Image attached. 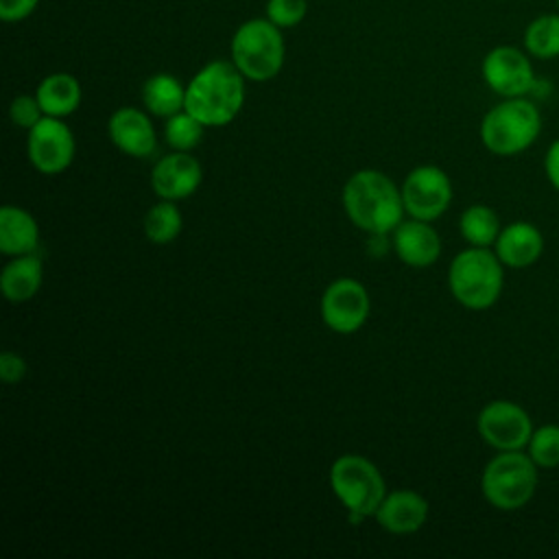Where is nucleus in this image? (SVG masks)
I'll return each mask as SVG.
<instances>
[{
    "label": "nucleus",
    "mask_w": 559,
    "mask_h": 559,
    "mask_svg": "<svg viewBox=\"0 0 559 559\" xmlns=\"http://www.w3.org/2000/svg\"><path fill=\"white\" fill-rule=\"evenodd\" d=\"M343 207L349 221L371 234L384 236L402 223V190L380 170L365 168L354 173L343 186Z\"/></svg>",
    "instance_id": "obj_1"
},
{
    "label": "nucleus",
    "mask_w": 559,
    "mask_h": 559,
    "mask_svg": "<svg viewBox=\"0 0 559 559\" xmlns=\"http://www.w3.org/2000/svg\"><path fill=\"white\" fill-rule=\"evenodd\" d=\"M245 103V76L234 63L203 66L186 87V111L205 127L231 122Z\"/></svg>",
    "instance_id": "obj_2"
},
{
    "label": "nucleus",
    "mask_w": 559,
    "mask_h": 559,
    "mask_svg": "<svg viewBox=\"0 0 559 559\" xmlns=\"http://www.w3.org/2000/svg\"><path fill=\"white\" fill-rule=\"evenodd\" d=\"M502 262L496 251L487 247H469L454 255L448 269V286L452 297L469 308L485 310L491 308L502 293Z\"/></svg>",
    "instance_id": "obj_3"
},
{
    "label": "nucleus",
    "mask_w": 559,
    "mask_h": 559,
    "mask_svg": "<svg viewBox=\"0 0 559 559\" xmlns=\"http://www.w3.org/2000/svg\"><path fill=\"white\" fill-rule=\"evenodd\" d=\"M542 131L539 109L522 98H504L491 107L480 122V140L496 155H515L526 151Z\"/></svg>",
    "instance_id": "obj_4"
},
{
    "label": "nucleus",
    "mask_w": 559,
    "mask_h": 559,
    "mask_svg": "<svg viewBox=\"0 0 559 559\" xmlns=\"http://www.w3.org/2000/svg\"><path fill=\"white\" fill-rule=\"evenodd\" d=\"M480 489L485 500L500 511L522 509L537 489V465L528 452L502 450L485 465Z\"/></svg>",
    "instance_id": "obj_5"
},
{
    "label": "nucleus",
    "mask_w": 559,
    "mask_h": 559,
    "mask_svg": "<svg viewBox=\"0 0 559 559\" xmlns=\"http://www.w3.org/2000/svg\"><path fill=\"white\" fill-rule=\"evenodd\" d=\"M330 485L354 522L373 515L386 496L380 469L360 454L338 456L330 467Z\"/></svg>",
    "instance_id": "obj_6"
},
{
    "label": "nucleus",
    "mask_w": 559,
    "mask_h": 559,
    "mask_svg": "<svg viewBox=\"0 0 559 559\" xmlns=\"http://www.w3.org/2000/svg\"><path fill=\"white\" fill-rule=\"evenodd\" d=\"M231 63L245 79H273L284 66V39L280 26L269 17L245 22L231 39Z\"/></svg>",
    "instance_id": "obj_7"
},
{
    "label": "nucleus",
    "mask_w": 559,
    "mask_h": 559,
    "mask_svg": "<svg viewBox=\"0 0 559 559\" xmlns=\"http://www.w3.org/2000/svg\"><path fill=\"white\" fill-rule=\"evenodd\" d=\"M74 135L61 118L44 116L35 127L28 129L26 155L28 162L41 175H59L74 159Z\"/></svg>",
    "instance_id": "obj_8"
},
{
    "label": "nucleus",
    "mask_w": 559,
    "mask_h": 559,
    "mask_svg": "<svg viewBox=\"0 0 559 559\" xmlns=\"http://www.w3.org/2000/svg\"><path fill=\"white\" fill-rule=\"evenodd\" d=\"M402 201L411 218L430 223L439 218L452 201L450 177L439 166H417L402 183Z\"/></svg>",
    "instance_id": "obj_9"
},
{
    "label": "nucleus",
    "mask_w": 559,
    "mask_h": 559,
    "mask_svg": "<svg viewBox=\"0 0 559 559\" xmlns=\"http://www.w3.org/2000/svg\"><path fill=\"white\" fill-rule=\"evenodd\" d=\"M478 435L496 450H522L533 435L528 413L509 400H493L478 413Z\"/></svg>",
    "instance_id": "obj_10"
},
{
    "label": "nucleus",
    "mask_w": 559,
    "mask_h": 559,
    "mask_svg": "<svg viewBox=\"0 0 559 559\" xmlns=\"http://www.w3.org/2000/svg\"><path fill=\"white\" fill-rule=\"evenodd\" d=\"M369 293L352 277L334 280L321 295V319L338 334H352L360 330L369 317Z\"/></svg>",
    "instance_id": "obj_11"
},
{
    "label": "nucleus",
    "mask_w": 559,
    "mask_h": 559,
    "mask_svg": "<svg viewBox=\"0 0 559 559\" xmlns=\"http://www.w3.org/2000/svg\"><path fill=\"white\" fill-rule=\"evenodd\" d=\"M483 79L500 96H524L535 85L528 57L515 46H496L483 59Z\"/></svg>",
    "instance_id": "obj_12"
},
{
    "label": "nucleus",
    "mask_w": 559,
    "mask_h": 559,
    "mask_svg": "<svg viewBox=\"0 0 559 559\" xmlns=\"http://www.w3.org/2000/svg\"><path fill=\"white\" fill-rule=\"evenodd\" d=\"M203 181L201 164L188 151L162 157L151 170V188L159 199L181 201L197 192Z\"/></svg>",
    "instance_id": "obj_13"
},
{
    "label": "nucleus",
    "mask_w": 559,
    "mask_h": 559,
    "mask_svg": "<svg viewBox=\"0 0 559 559\" xmlns=\"http://www.w3.org/2000/svg\"><path fill=\"white\" fill-rule=\"evenodd\" d=\"M111 142L131 157H148L157 148V135L151 118L135 107H120L107 124Z\"/></svg>",
    "instance_id": "obj_14"
},
{
    "label": "nucleus",
    "mask_w": 559,
    "mask_h": 559,
    "mask_svg": "<svg viewBox=\"0 0 559 559\" xmlns=\"http://www.w3.org/2000/svg\"><path fill=\"white\" fill-rule=\"evenodd\" d=\"M393 249L404 264L413 269H426L441 255V238L428 225V221L411 218L402 221L393 229Z\"/></svg>",
    "instance_id": "obj_15"
},
{
    "label": "nucleus",
    "mask_w": 559,
    "mask_h": 559,
    "mask_svg": "<svg viewBox=\"0 0 559 559\" xmlns=\"http://www.w3.org/2000/svg\"><path fill=\"white\" fill-rule=\"evenodd\" d=\"M373 518L384 531L393 535H408L424 526L428 518V502L413 489H397L384 496Z\"/></svg>",
    "instance_id": "obj_16"
},
{
    "label": "nucleus",
    "mask_w": 559,
    "mask_h": 559,
    "mask_svg": "<svg viewBox=\"0 0 559 559\" xmlns=\"http://www.w3.org/2000/svg\"><path fill=\"white\" fill-rule=\"evenodd\" d=\"M493 247L504 266L526 269L539 260L544 251V236L533 223L515 221L500 229Z\"/></svg>",
    "instance_id": "obj_17"
},
{
    "label": "nucleus",
    "mask_w": 559,
    "mask_h": 559,
    "mask_svg": "<svg viewBox=\"0 0 559 559\" xmlns=\"http://www.w3.org/2000/svg\"><path fill=\"white\" fill-rule=\"evenodd\" d=\"M44 282V264L35 253L13 255L0 273V288L7 301L24 304L31 301Z\"/></svg>",
    "instance_id": "obj_18"
},
{
    "label": "nucleus",
    "mask_w": 559,
    "mask_h": 559,
    "mask_svg": "<svg viewBox=\"0 0 559 559\" xmlns=\"http://www.w3.org/2000/svg\"><path fill=\"white\" fill-rule=\"evenodd\" d=\"M39 247V225L31 212L17 205L0 210V251L4 255L35 253Z\"/></svg>",
    "instance_id": "obj_19"
},
{
    "label": "nucleus",
    "mask_w": 559,
    "mask_h": 559,
    "mask_svg": "<svg viewBox=\"0 0 559 559\" xmlns=\"http://www.w3.org/2000/svg\"><path fill=\"white\" fill-rule=\"evenodd\" d=\"M44 116H55V118H63L70 116L79 109L81 105V85L72 74L66 72H55L48 74L37 92H35Z\"/></svg>",
    "instance_id": "obj_20"
},
{
    "label": "nucleus",
    "mask_w": 559,
    "mask_h": 559,
    "mask_svg": "<svg viewBox=\"0 0 559 559\" xmlns=\"http://www.w3.org/2000/svg\"><path fill=\"white\" fill-rule=\"evenodd\" d=\"M142 100L153 116L170 118L186 109V87L170 74H153L142 87Z\"/></svg>",
    "instance_id": "obj_21"
},
{
    "label": "nucleus",
    "mask_w": 559,
    "mask_h": 559,
    "mask_svg": "<svg viewBox=\"0 0 559 559\" xmlns=\"http://www.w3.org/2000/svg\"><path fill=\"white\" fill-rule=\"evenodd\" d=\"M459 229L461 236L472 245V247H489L496 242L500 234V218L489 205H469L461 218H459Z\"/></svg>",
    "instance_id": "obj_22"
},
{
    "label": "nucleus",
    "mask_w": 559,
    "mask_h": 559,
    "mask_svg": "<svg viewBox=\"0 0 559 559\" xmlns=\"http://www.w3.org/2000/svg\"><path fill=\"white\" fill-rule=\"evenodd\" d=\"M524 48L537 59L559 57V13H544L528 22L524 31Z\"/></svg>",
    "instance_id": "obj_23"
},
{
    "label": "nucleus",
    "mask_w": 559,
    "mask_h": 559,
    "mask_svg": "<svg viewBox=\"0 0 559 559\" xmlns=\"http://www.w3.org/2000/svg\"><path fill=\"white\" fill-rule=\"evenodd\" d=\"M144 234L155 245H168L173 242L183 227V218L175 205V201L162 199V203H155L144 214Z\"/></svg>",
    "instance_id": "obj_24"
},
{
    "label": "nucleus",
    "mask_w": 559,
    "mask_h": 559,
    "mask_svg": "<svg viewBox=\"0 0 559 559\" xmlns=\"http://www.w3.org/2000/svg\"><path fill=\"white\" fill-rule=\"evenodd\" d=\"M203 129H205V124L199 122L192 114H188L183 109V111L166 118L164 135H166V142L175 151H192L194 146H199V142L203 138Z\"/></svg>",
    "instance_id": "obj_25"
},
{
    "label": "nucleus",
    "mask_w": 559,
    "mask_h": 559,
    "mask_svg": "<svg viewBox=\"0 0 559 559\" xmlns=\"http://www.w3.org/2000/svg\"><path fill=\"white\" fill-rule=\"evenodd\" d=\"M526 450L537 467H557L559 465V426L546 424L533 430L526 443Z\"/></svg>",
    "instance_id": "obj_26"
},
{
    "label": "nucleus",
    "mask_w": 559,
    "mask_h": 559,
    "mask_svg": "<svg viewBox=\"0 0 559 559\" xmlns=\"http://www.w3.org/2000/svg\"><path fill=\"white\" fill-rule=\"evenodd\" d=\"M306 11H308L306 0H269V4H266L269 20L280 28L299 24L304 20Z\"/></svg>",
    "instance_id": "obj_27"
},
{
    "label": "nucleus",
    "mask_w": 559,
    "mask_h": 559,
    "mask_svg": "<svg viewBox=\"0 0 559 559\" xmlns=\"http://www.w3.org/2000/svg\"><path fill=\"white\" fill-rule=\"evenodd\" d=\"M9 118L15 127H22V129L35 127L44 118V111H41V105H39L37 96L22 94V96L13 98L11 107H9Z\"/></svg>",
    "instance_id": "obj_28"
},
{
    "label": "nucleus",
    "mask_w": 559,
    "mask_h": 559,
    "mask_svg": "<svg viewBox=\"0 0 559 559\" xmlns=\"http://www.w3.org/2000/svg\"><path fill=\"white\" fill-rule=\"evenodd\" d=\"M26 376V360L15 352H2L0 354V378L7 384H15Z\"/></svg>",
    "instance_id": "obj_29"
},
{
    "label": "nucleus",
    "mask_w": 559,
    "mask_h": 559,
    "mask_svg": "<svg viewBox=\"0 0 559 559\" xmlns=\"http://www.w3.org/2000/svg\"><path fill=\"white\" fill-rule=\"evenodd\" d=\"M39 0H0V17L4 22L24 20L35 11Z\"/></svg>",
    "instance_id": "obj_30"
},
{
    "label": "nucleus",
    "mask_w": 559,
    "mask_h": 559,
    "mask_svg": "<svg viewBox=\"0 0 559 559\" xmlns=\"http://www.w3.org/2000/svg\"><path fill=\"white\" fill-rule=\"evenodd\" d=\"M544 170L548 181L559 190V138L548 146L546 159H544Z\"/></svg>",
    "instance_id": "obj_31"
},
{
    "label": "nucleus",
    "mask_w": 559,
    "mask_h": 559,
    "mask_svg": "<svg viewBox=\"0 0 559 559\" xmlns=\"http://www.w3.org/2000/svg\"><path fill=\"white\" fill-rule=\"evenodd\" d=\"M557 7H559V0H557Z\"/></svg>",
    "instance_id": "obj_32"
}]
</instances>
